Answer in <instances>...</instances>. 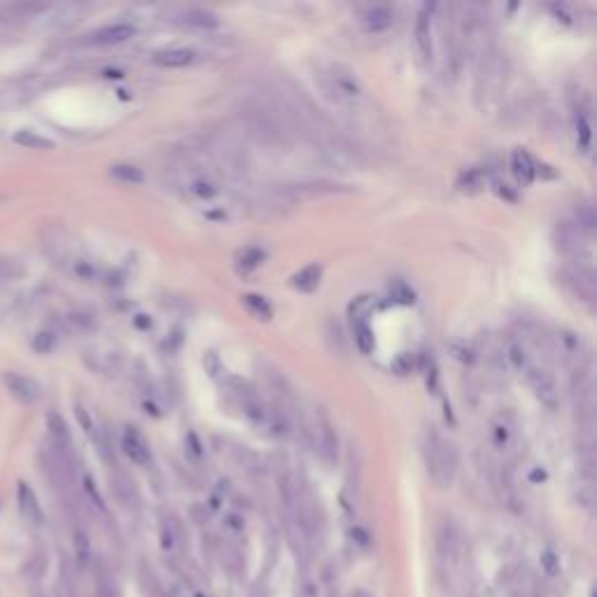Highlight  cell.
Segmentation results:
<instances>
[{
	"instance_id": "36",
	"label": "cell",
	"mask_w": 597,
	"mask_h": 597,
	"mask_svg": "<svg viewBox=\"0 0 597 597\" xmlns=\"http://www.w3.org/2000/svg\"><path fill=\"white\" fill-rule=\"evenodd\" d=\"M530 481H534V483H539V481H546V471H541V469H534V471H532V476H530Z\"/></svg>"
},
{
	"instance_id": "35",
	"label": "cell",
	"mask_w": 597,
	"mask_h": 597,
	"mask_svg": "<svg viewBox=\"0 0 597 597\" xmlns=\"http://www.w3.org/2000/svg\"><path fill=\"white\" fill-rule=\"evenodd\" d=\"M551 10H553L558 17H562V22H565V24L572 22V17L567 15V8H565V5H551Z\"/></svg>"
},
{
	"instance_id": "1",
	"label": "cell",
	"mask_w": 597,
	"mask_h": 597,
	"mask_svg": "<svg viewBox=\"0 0 597 597\" xmlns=\"http://www.w3.org/2000/svg\"><path fill=\"white\" fill-rule=\"evenodd\" d=\"M427 464H429V474L436 481V485L441 488H448L455 478V469H457V453L455 446L448 441L439 439L436 434H432V443H429V455H427Z\"/></svg>"
},
{
	"instance_id": "8",
	"label": "cell",
	"mask_w": 597,
	"mask_h": 597,
	"mask_svg": "<svg viewBox=\"0 0 597 597\" xmlns=\"http://www.w3.org/2000/svg\"><path fill=\"white\" fill-rule=\"evenodd\" d=\"M511 168H513V175H516L523 185H530L534 175H537V166H534L532 157L527 154L523 148L513 150L511 154Z\"/></svg>"
},
{
	"instance_id": "20",
	"label": "cell",
	"mask_w": 597,
	"mask_h": 597,
	"mask_svg": "<svg viewBox=\"0 0 597 597\" xmlns=\"http://www.w3.org/2000/svg\"><path fill=\"white\" fill-rule=\"evenodd\" d=\"M506 359H509V364H511V369H516V371H527V366H530V362H527V352H525V348H523V343H518V341H511L506 343Z\"/></svg>"
},
{
	"instance_id": "32",
	"label": "cell",
	"mask_w": 597,
	"mask_h": 597,
	"mask_svg": "<svg viewBox=\"0 0 597 597\" xmlns=\"http://www.w3.org/2000/svg\"><path fill=\"white\" fill-rule=\"evenodd\" d=\"M78 418H80V422H82V427L87 429V434L94 436V422H92V418H89L87 411H85L82 406H78Z\"/></svg>"
},
{
	"instance_id": "30",
	"label": "cell",
	"mask_w": 597,
	"mask_h": 597,
	"mask_svg": "<svg viewBox=\"0 0 597 597\" xmlns=\"http://www.w3.org/2000/svg\"><path fill=\"white\" fill-rule=\"evenodd\" d=\"M392 369L397 371V373H401V376H404V373H411V369H413V357L408 355V352H401V355L394 359Z\"/></svg>"
},
{
	"instance_id": "6",
	"label": "cell",
	"mask_w": 597,
	"mask_h": 597,
	"mask_svg": "<svg viewBox=\"0 0 597 597\" xmlns=\"http://www.w3.org/2000/svg\"><path fill=\"white\" fill-rule=\"evenodd\" d=\"M17 499H19V511H22V516L29 520V523H33V525H43V520H45L43 506H40L36 492H33L26 483H19Z\"/></svg>"
},
{
	"instance_id": "25",
	"label": "cell",
	"mask_w": 597,
	"mask_h": 597,
	"mask_svg": "<svg viewBox=\"0 0 597 597\" xmlns=\"http://www.w3.org/2000/svg\"><path fill=\"white\" fill-rule=\"evenodd\" d=\"M539 562H541V569H544V574L558 576V572H560V560H558V555H555L553 551H544V553H541Z\"/></svg>"
},
{
	"instance_id": "9",
	"label": "cell",
	"mask_w": 597,
	"mask_h": 597,
	"mask_svg": "<svg viewBox=\"0 0 597 597\" xmlns=\"http://www.w3.org/2000/svg\"><path fill=\"white\" fill-rule=\"evenodd\" d=\"M194 54L192 50H185V47H178V50H164V52H157L154 57H152V61H154L157 66L161 68H185L189 66L194 61Z\"/></svg>"
},
{
	"instance_id": "5",
	"label": "cell",
	"mask_w": 597,
	"mask_h": 597,
	"mask_svg": "<svg viewBox=\"0 0 597 597\" xmlns=\"http://www.w3.org/2000/svg\"><path fill=\"white\" fill-rule=\"evenodd\" d=\"M134 36H136L134 24H110L92 33V36H89V43L92 45H120V43H127V40H131Z\"/></svg>"
},
{
	"instance_id": "11",
	"label": "cell",
	"mask_w": 597,
	"mask_h": 597,
	"mask_svg": "<svg viewBox=\"0 0 597 597\" xmlns=\"http://www.w3.org/2000/svg\"><path fill=\"white\" fill-rule=\"evenodd\" d=\"M392 22H394V15H392L390 8H385V5H376V8H371V10L364 15L366 29L373 31V33H380V31L390 29Z\"/></svg>"
},
{
	"instance_id": "22",
	"label": "cell",
	"mask_w": 597,
	"mask_h": 597,
	"mask_svg": "<svg viewBox=\"0 0 597 597\" xmlns=\"http://www.w3.org/2000/svg\"><path fill=\"white\" fill-rule=\"evenodd\" d=\"M75 555H78L80 567H87L92 560V544H89L85 530H75Z\"/></svg>"
},
{
	"instance_id": "4",
	"label": "cell",
	"mask_w": 597,
	"mask_h": 597,
	"mask_svg": "<svg viewBox=\"0 0 597 597\" xmlns=\"http://www.w3.org/2000/svg\"><path fill=\"white\" fill-rule=\"evenodd\" d=\"M122 448H124V453H127L129 460L136 462V464H141V467L150 464V460H152L150 443L145 441V436L138 432L136 427H127L124 439H122Z\"/></svg>"
},
{
	"instance_id": "39",
	"label": "cell",
	"mask_w": 597,
	"mask_h": 597,
	"mask_svg": "<svg viewBox=\"0 0 597 597\" xmlns=\"http://www.w3.org/2000/svg\"><path fill=\"white\" fill-rule=\"evenodd\" d=\"M511 597H525V595H523V593H513Z\"/></svg>"
},
{
	"instance_id": "24",
	"label": "cell",
	"mask_w": 597,
	"mask_h": 597,
	"mask_svg": "<svg viewBox=\"0 0 597 597\" xmlns=\"http://www.w3.org/2000/svg\"><path fill=\"white\" fill-rule=\"evenodd\" d=\"M390 294H392V298L394 301H399V303H413L415 301V294H413V289L408 287L406 282H401V280H394L392 285H390Z\"/></svg>"
},
{
	"instance_id": "38",
	"label": "cell",
	"mask_w": 597,
	"mask_h": 597,
	"mask_svg": "<svg viewBox=\"0 0 597 597\" xmlns=\"http://www.w3.org/2000/svg\"><path fill=\"white\" fill-rule=\"evenodd\" d=\"M350 597H373L369 590H364V588H359V590H355V593H352Z\"/></svg>"
},
{
	"instance_id": "14",
	"label": "cell",
	"mask_w": 597,
	"mask_h": 597,
	"mask_svg": "<svg viewBox=\"0 0 597 597\" xmlns=\"http://www.w3.org/2000/svg\"><path fill=\"white\" fill-rule=\"evenodd\" d=\"M182 22L187 26H196V29H215L220 24L217 15L208 10H201V8H194V10H187L182 15Z\"/></svg>"
},
{
	"instance_id": "21",
	"label": "cell",
	"mask_w": 597,
	"mask_h": 597,
	"mask_svg": "<svg viewBox=\"0 0 597 597\" xmlns=\"http://www.w3.org/2000/svg\"><path fill=\"white\" fill-rule=\"evenodd\" d=\"M352 322H355V341L359 345V350H362L364 355H369V352L373 350V345H376L371 327L364 320H352Z\"/></svg>"
},
{
	"instance_id": "19",
	"label": "cell",
	"mask_w": 597,
	"mask_h": 597,
	"mask_svg": "<svg viewBox=\"0 0 597 597\" xmlns=\"http://www.w3.org/2000/svg\"><path fill=\"white\" fill-rule=\"evenodd\" d=\"M187 189H189L194 196L199 199H215L217 196V185L213 182V180H208L206 175H199V178H192L189 182H187Z\"/></svg>"
},
{
	"instance_id": "16",
	"label": "cell",
	"mask_w": 597,
	"mask_h": 597,
	"mask_svg": "<svg viewBox=\"0 0 597 597\" xmlns=\"http://www.w3.org/2000/svg\"><path fill=\"white\" fill-rule=\"evenodd\" d=\"M334 85H336L338 92L345 94V96H357L359 92H362L357 78L350 71H345V68H334Z\"/></svg>"
},
{
	"instance_id": "23",
	"label": "cell",
	"mask_w": 597,
	"mask_h": 597,
	"mask_svg": "<svg viewBox=\"0 0 597 597\" xmlns=\"http://www.w3.org/2000/svg\"><path fill=\"white\" fill-rule=\"evenodd\" d=\"M264 259V252L257 247H247L245 252L240 254V264H238V271H243V273H250L252 268H257Z\"/></svg>"
},
{
	"instance_id": "28",
	"label": "cell",
	"mask_w": 597,
	"mask_h": 597,
	"mask_svg": "<svg viewBox=\"0 0 597 597\" xmlns=\"http://www.w3.org/2000/svg\"><path fill=\"white\" fill-rule=\"evenodd\" d=\"M33 348H36L38 352H50L54 348V334H50V331H40V334L33 338Z\"/></svg>"
},
{
	"instance_id": "13",
	"label": "cell",
	"mask_w": 597,
	"mask_h": 597,
	"mask_svg": "<svg viewBox=\"0 0 597 597\" xmlns=\"http://www.w3.org/2000/svg\"><path fill=\"white\" fill-rule=\"evenodd\" d=\"M47 429H50V436L54 439L59 448H66L71 443V434H68V425L66 420L61 418L57 411H50L47 413Z\"/></svg>"
},
{
	"instance_id": "3",
	"label": "cell",
	"mask_w": 597,
	"mask_h": 597,
	"mask_svg": "<svg viewBox=\"0 0 597 597\" xmlns=\"http://www.w3.org/2000/svg\"><path fill=\"white\" fill-rule=\"evenodd\" d=\"M3 383L19 404L31 406L40 399V385L29 376H22V373H17V371H5Z\"/></svg>"
},
{
	"instance_id": "10",
	"label": "cell",
	"mask_w": 597,
	"mask_h": 597,
	"mask_svg": "<svg viewBox=\"0 0 597 597\" xmlns=\"http://www.w3.org/2000/svg\"><path fill=\"white\" fill-rule=\"evenodd\" d=\"M320 278H322V266H320V264H308L306 268H301L294 278H292V287L310 294V292L317 289Z\"/></svg>"
},
{
	"instance_id": "18",
	"label": "cell",
	"mask_w": 597,
	"mask_h": 597,
	"mask_svg": "<svg viewBox=\"0 0 597 597\" xmlns=\"http://www.w3.org/2000/svg\"><path fill=\"white\" fill-rule=\"evenodd\" d=\"M15 143L22 145V148H29V150H52L54 143L50 138L45 136H38L36 131H19L15 136Z\"/></svg>"
},
{
	"instance_id": "7",
	"label": "cell",
	"mask_w": 597,
	"mask_h": 597,
	"mask_svg": "<svg viewBox=\"0 0 597 597\" xmlns=\"http://www.w3.org/2000/svg\"><path fill=\"white\" fill-rule=\"evenodd\" d=\"M429 12L432 8H422L418 12V19H415V47H418L420 57L422 59H429L432 57V31H429Z\"/></svg>"
},
{
	"instance_id": "27",
	"label": "cell",
	"mask_w": 597,
	"mask_h": 597,
	"mask_svg": "<svg viewBox=\"0 0 597 597\" xmlns=\"http://www.w3.org/2000/svg\"><path fill=\"white\" fill-rule=\"evenodd\" d=\"M73 273L78 275V278H82V280H94V278H96V268H94L89 261L75 259V261H73Z\"/></svg>"
},
{
	"instance_id": "17",
	"label": "cell",
	"mask_w": 597,
	"mask_h": 597,
	"mask_svg": "<svg viewBox=\"0 0 597 597\" xmlns=\"http://www.w3.org/2000/svg\"><path fill=\"white\" fill-rule=\"evenodd\" d=\"M243 303H245V308L254 317H259V320H271V315H273L271 303L264 296H259V294H245V296H243Z\"/></svg>"
},
{
	"instance_id": "12",
	"label": "cell",
	"mask_w": 597,
	"mask_h": 597,
	"mask_svg": "<svg viewBox=\"0 0 597 597\" xmlns=\"http://www.w3.org/2000/svg\"><path fill=\"white\" fill-rule=\"evenodd\" d=\"M320 448H322V457L329 464L336 462V450H338V439H336V429L331 427V422L327 418H322L320 422Z\"/></svg>"
},
{
	"instance_id": "34",
	"label": "cell",
	"mask_w": 597,
	"mask_h": 597,
	"mask_svg": "<svg viewBox=\"0 0 597 597\" xmlns=\"http://www.w3.org/2000/svg\"><path fill=\"white\" fill-rule=\"evenodd\" d=\"M453 352H455V357L460 359V362H467V364L474 362V352H471L469 348H460V345H453Z\"/></svg>"
},
{
	"instance_id": "26",
	"label": "cell",
	"mask_w": 597,
	"mask_h": 597,
	"mask_svg": "<svg viewBox=\"0 0 597 597\" xmlns=\"http://www.w3.org/2000/svg\"><path fill=\"white\" fill-rule=\"evenodd\" d=\"M85 492H87V497L92 499L94 502V506L99 511H106V502H103V497H101V492H99V488H96V483H94V478L92 476H85Z\"/></svg>"
},
{
	"instance_id": "37",
	"label": "cell",
	"mask_w": 597,
	"mask_h": 597,
	"mask_svg": "<svg viewBox=\"0 0 597 597\" xmlns=\"http://www.w3.org/2000/svg\"><path fill=\"white\" fill-rule=\"evenodd\" d=\"M145 317H148V315H138L136 324H138V327H143V329H148V327H152V320H145Z\"/></svg>"
},
{
	"instance_id": "15",
	"label": "cell",
	"mask_w": 597,
	"mask_h": 597,
	"mask_svg": "<svg viewBox=\"0 0 597 597\" xmlns=\"http://www.w3.org/2000/svg\"><path fill=\"white\" fill-rule=\"evenodd\" d=\"M110 175L117 178L120 182H127V185H143L145 182V173L138 168V166H131V164H115L110 168Z\"/></svg>"
},
{
	"instance_id": "2",
	"label": "cell",
	"mask_w": 597,
	"mask_h": 597,
	"mask_svg": "<svg viewBox=\"0 0 597 597\" xmlns=\"http://www.w3.org/2000/svg\"><path fill=\"white\" fill-rule=\"evenodd\" d=\"M525 373H527V383H530L534 397H537L548 411H555V408H558V387H555L553 378L548 376L544 369H539V366H527Z\"/></svg>"
},
{
	"instance_id": "29",
	"label": "cell",
	"mask_w": 597,
	"mask_h": 597,
	"mask_svg": "<svg viewBox=\"0 0 597 597\" xmlns=\"http://www.w3.org/2000/svg\"><path fill=\"white\" fill-rule=\"evenodd\" d=\"M576 129H579L581 148H588V145H590V122H588L586 115H579V117H576Z\"/></svg>"
},
{
	"instance_id": "31",
	"label": "cell",
	"mask_w": 597,
	"mask_h": 597,
	"mask_svg": "<svg viewBox=\"0 0 597 597\" xmlns=\"http://www.w3.org/2000/svg\"><path fill=\"white\" fill-rule=\"evenodd\" d=\"M173 546H175V534H173V527L166 523H161V548L164 551H173Z\"/></svg>"
},
{
	"instance_id": "33",
	"label": "cell",
	"mask_w": 597,
	"mask_h": 597,
	"mask_svg": "<svg viewBox=\"0 0 597 597\" xmlns=\"http://www.w3.org/2000/svg\"><path fill=\"white\" fill-rule=\"evenodd\" d=\"M495 443L497 446H506V443H509V427L506 425L495 427Z\"/></svg>"
}]
</instances>
